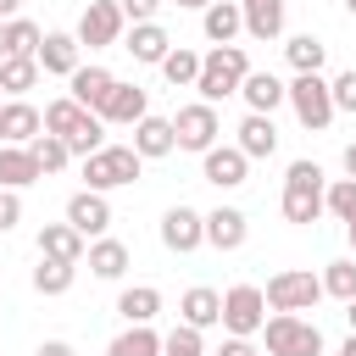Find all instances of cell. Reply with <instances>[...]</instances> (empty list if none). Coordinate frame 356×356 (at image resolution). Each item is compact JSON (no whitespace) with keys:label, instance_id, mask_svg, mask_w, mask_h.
<instances>
[{"label":"cell","instance_id":"cell-46","mask_svg":"<svg viewBox=\"0 0 356 356\" xmlns=\"http://www.w3.org/2000/svg\"><path fill=\"white\" fill-rule=\"evenodd\" d=\"M339 161H345V178H356V139L345 145V156H339Z\"/></svg>","mask_w":356,"mask_h":356},{"label":"cell","instance_id":"cell-16","mask_svg":"<svg viewBox=\"0 0 356 356\" xmlns=\"http://www.w3.org/2000/svg\"><path fill=\"white\" fill-rule=\"evenodd\" d=\"M100 122H122V128H134L139 117H150V95L139 89V83H111V95H106V106L95 111Z\"/></svg>","mask_w":356,"mask_h":356},{"label":"cell","instance_id":"cell-36","mask_svg":"<svg viewBox=\"0 0 356 356\" xmlns=\"http://www.w3.org/2000/svg\"><path fill=\"white\" fill-rule=\"evenodd\" d=\"M39 39H44V28H39L33 17H11V22H6V56H33Z\"/></svg>","mask_w":356,"mask_h":356},{"label":"cell","instance_id":"cell-34","mask_svg":"<svg viewBox=\"0 0 356 356\" xmlns=\"http://www.w3.org/2000/svg\"><path fill=\"white\" fill-rule=\"evenodd\" d=\"M106 356H161V334L145 323V328H122L111 345H106Z\"/></svg>","mask_w":356,"mask_h":356},{"label":"cell","instance_id":"cell-48","mask_svg":"<svg viewBox=\"0 0 356 356\" xmlns=\"http://www.w3.org/2000/svg\"><path fill=\"white\" fill-rule=\"evenodd\" d=\"M167 6H178V11H206L211 0H167Z\"/></svg>","mask_w":356,"mask_h":356},{"label":"cell","instance_id":"cell-3","mask_svg":"<svg viewBox=\"0 0 356 356\" xmlns=\"http://www.w3.org/2000/svg\"><path fill=\"white\" fill-rule=\"evenodd\" d=\"M284 100H289V111H295V122L300 128H312V134H323L339 111H334V95H328V78L323 72H295L289 83H284Z\"/></svg>","mask_w":356,"mask_h":356},{"label":"cell","instance_id":"cell-8","mask_svg":"<svg viewBox=\"0 0 356 356\" xmlns=\"http://www.w3.org/2000/svg\"><path fill=\"white\" fill-rule=\"evenodd\" d=\"M122 33H128V22H122V6H117V0H89L83 17H78V28H72V39H78L83 50L122 44Z\"/></svg>","mask_w":356,"mask_h":356},{"label":"cell","instance_id":"cell-27","mask_svg":"<svg viewBox=\"0 0 356 356\" xmlns=\"http://www.w3.org/2000/svg\"><path fill=\"white\" fill-rule=\"evenodd\" d=\"M83 250H89V239L78 228H67V222H44L39 228V256H50V261H83Z\"/></svg>","mask_w":356,"mask_h":356},{"label":"cell","instance_id":"cell-37","mask_svg":"<svg viewBox=\"0 0 356 356\" xmlns=\"http://www.w3.org/2000/svg\"><path fill=\"white\" fill-rule=\"evenodd\" d=\"M28 150H33V161H39V172H44V178H50V172H61V167L72 161L67 139H56V134H39V139H33Z\"/></svg>","mask_w":356,"mask_h":356},{"label":"cell","instance_id":"cell-18","mask_svg":"<svg viewBox=\"0 0 356 356\" xmlns=\"http://www.w3.org/2000/svg\"><path fill=\"white\" fill-rule=\"evenodd\" d=\"M245 239H250V217H245L239 206L206 211V245H211V250H239Z\"/></svg>","mask_w":356,"mask_h":356},{"label":"cell","instance_id":"cell-1","mask_svg":"<svg viewBox=\"0 0 356 356\" xmlns=\"http://www.w3.org/2000/svg\"><path fill=\"white\" fill-rule=\"evenodd\" d=\"M323 189H328V178H323L317 161H306V156L289 161V172H284V195H278L284 222H295V228L317 222V217H323Z\"/></svg>","mask_w":356,"mask_h":356},{"label":"cell","instance_id":"cell-29","mask_svg":"<svg viewBox=\"0 0 356 356\" xmlns=\"http://www.w3.org/2000/svg\"><path fill=\"white\" fill-rule=\"evenodd\" d=\"M39 117H44V134H56V139H72V134H78V128H83L95 111H83L72 95H61V100H50Z\"/></svg>","mask_w":356,"mask_h":356},{"label":"cell","instance_id":"cell-25","mask_svg":"<svg viewBox=\"0 0 356 356\" xmlns=\"http://www.w3.org/2000/svg\"><path fill=\"white\" fill-rule=\"evenodd\" d=\"M156 312H161V289H156V284H128V289L117 295V317H122L128 328L156 323Z\"/></svg>","mask_w":356,"mask_h":356},{"label":"cell","instance_id":"cell-31","mask_svg":"<svg viewBox=\"0 0 356 356\" xmlns=\"http://www.w3.org/2000/svg\"><path fill=\"white\" fill-rule=\"evenodd\" d=\"M161 78H167L172 89H195V78H200V50L172 44V50L161 56Z\"/></svg>","mask_w":356,"mask_h":356},{"label":"cell","instance_id":"cell-49","mask_svg":"<svg viewBox=\"0 0 356 356\" xmlns=\"http://www.w3.org/2000/svg\"><path fill=\"white\" fill-rule=\"evenodd\" d=\"M345 323H350V334H356V300H345Z\"/></svg>","mask_w":356,"mask_h":356},{"label":"cell","instance_id":"cell-17","mask_svg":"<svg viewBox=\"0 0 356 356\" xmlns=\"http://www.w3.org/2000/svg\"><path fill=\"white\" fill-rule=\"evenodd\" d=\"M234 134H239V139H234V150H239L245 161H267V156L278 150V128H273V117H256V111H245Z\"/></svg>","mask_w":356,"mask_h":356},{"label":"cell","instance_id":"cell-10","mask_svg":"<svg viewBox=\"0 0 356 356\" xmlns=\"http://www.w3.org/2000/svg\"><path fill=\"white\" fill-rule=\"evenodd\" d=\"M161 245L172 250V256H189V250H200L206 245V211H195V206H167L161 211Z\"/></svg>","mask_w":356,"mask_h":356},{"label":"cell","instance_id":"cell-12","mask_svg":"<svg viewBox=\"0 0 356 356\" xmlns=\"http://www.w3.org/2000/svg\"><path fill=\"white\" fill-rule=\"evenodd\" d=\"M61 222H67V228H78L83 239H100V234L111 228V200H106V195H95V189H78V195L67 200Z\"/></svg>","mask_w":356,"mask_h":356},{"label":"cell","instance_id":"cell-52","mask_svg":"<svg viewBox=\"0 0 356 356\" xmlns=\"http://www.w3.org/2000/svg\"><path fill=\"white\" fill-rule=\"evenodd\" d=\"M0 61H6V22H0Z\"/></svg>","mask_w":356,"mask_h":356},{"label":"cell","instance_id":"cell-35","mask_svg":"<svg viewBox=\"0 0 356 356\" xmlns=\"http://www.w3.org/2000/svg\"><path fill=\"white\" fill-rule=\"evenodd\" d=\"M317 278H323V295H334V300H356V256L328 261Z\"/></svg>","mask_w":356,"mask_h":356},{"label":"cell","instance_id":"cell-32","mask_svg":"<svg viewBox=\"0 0 356 356\" xmlns=\"http://www.w3.org/2000/svg\"><path fill=\"white\" fill-rule=\"evenodd\" d=\"M323 56H328V44H323L317 33H295V39L284 44V61H289L295 72H323Z\"/></svg>","mask_w":356,"mask_h":356},{"label":"cell","instance_id":"cell-22","mask_svg":"<svg viewBox=\"0 0 356 356\" xmlns=\"http://www.w3.org/2000/svg\"><path fill=\"white\" fill-rule=\"evenodd\" d=\"M239 100H245V111H256V117H273L278 106H284V78H273V72H245V83H239Z\"/></svg>","mask_w":356,"mask_h":356},{"label":"cell","instance_id":"cell-13","mask_svg":"<svg viewBox=\"0 0 356 356\" xmlns=\"http://www.w3.org/2000/svg\"><path fill=\"white\" fill-rule=\"evenodd\" d=\"M245 172H250V161H245L234 145H211V150L200 156V178H206L211 189H239Z\"/></svg>","mask_w":356,"mask_h":356},{"label":"cell","instance_id":"cell-7","mask_svg":"<svg viewBox=\"0 0 356 356\" xmlns=\"http://www.w3.org/2000/svg\"><path fill=\"white\" fill-rule=\"evenodd\" d=\"M217 134H222V117H217V106H206V100H189V106H178V117H172V145H178V150H195V156H206V150L217 145Z\"/></svg>","mask_w":356,"mask_h":356},{"label":"cell","instance_id":"cell-42","mask_svg":"<svg viewBox=\"0 0 356 356\" xmlns=\"http://www.w3.org/2000/svg\"><path fill=\"white\" fill-rule=\"evenodd\" d=\"M122 6V22L134 28V22H156V11L167 6V0H117Z\"/></svg>","mask_w":356,"mask_h":356},{"label":"cell","instance_id":"cell-39","mask_svg":"<svg viewBox=\"0 0 356 356\" xmlns=\"http://www.w3.org/2000/svg\"><path fill=\"white\" fill-rule=\"evenodd\" d=\"M323 211H334L339 222H356V178H334L323 189Z\"/></svg>","mask_w":356,"mask_h":356},{"label":"cell","instance_id":"cell-2","mask_svg":"<svg viewBox=\"0 0 356 356\" xmlns=\"http://www.w3.org/2000/svg\"><path fill=\"white\" fill-rule=\"evenodd\" d=\"M245 72H250V56H245V44H211V50L200 56V78H195V95H200L206 106H217V100L239 95Z\"/></svg>","mask_w":356,"mask_h":356},{"label":"cell","instance_id":"cell-30","mask_svg":"<svg viewBox=\"0 0 356 356\" xmlns=\"http://www.w3.org/2000/svg\"><path fill=\"white\" fill-rule=\"evenodd\" d=\"M33 83H39V61H33V56H6V61H0V95L28 100Z\"/></svg>","mask_w":356,"mask_h":356},{"label":"cell","instance_id":"cell-47","mask_svg":"<svg viewBox=\"0 0 356 356\" xmlns=\"http://www.w3.org/2000/svg\"><path fill=\"white\" fill-rule=\"evenodd\" d=\"M11 17H22V0H0V22H11Z\"/></svg>","mask_w":356,"mask_h":356},{"label":"cell","instance_id":"cell-28","mask_svg":"<svg viewBox=\"0 0 356 356\" xmlns=\"http://www.w3.org/2000/svg\"><path fill=\"white\" fill-rule=\"evenodd\" d=\"M239 17H245V33L261 44L284 33V0H239Z\"/></svg>","mask_w":356,"mask_h":356},{"label":"cell","instance_id":"cell-41","mask_svg":"<svg viewBox=\"0 0 356 356\" xmlns=\"http://www.w3.org/2000/svg\"><path fill=\"white\" fill-rule=\"evenodd\" d=\"M328 95H334V111H356V67H345L339 78H328Z\"/></svg>","mask_w":356,"mask_h":356},{"label":"cell","instance_id":"cell-33","mask_svg":"<svg viewBox=\"0 0 356 356\" xmlns=\"http://www.w3.org/2000/svg\"><path fill=\"white\" fill-rule=\"evenodd\" d=\"M72 278H78V261H50V256H39V267H33V289H39V295H67Z\"/></svg>","mask_w":356,"mask_h":356},{"label":"cell","instance_id":"cell-15","mask_svg":"<svg viewBox=\"0 0 356 356\" xmlns=\"http://www.w3.org/2000/svg\"><path fill=\"white\" fill-rule=\"evenodd\" d=\"M122 50H128L139 67H161V56L172 50V33H167L161 22H134V28L122 33Z\"/></svg>","mask_w":356,"mask_h":356},{"label":"cell","instance_id":"cell-14","mask_svg":"<svg viewBox=\"0 0 356 356\" xmlns=\"http://www.w3.org/2000/svg\"><path fill=\"white\" fill-rule=\"evenodd\" d=\"M44 134V117L33 100H6L0 106V145H33Z\"/></svg>","mask_w":356,"mask_h":356},{"label":"cell","instance_id":"cell-24","mask_svg":"<svg viewBox=\"0 0 356 356\" xmlns=\"http://www.w3.org/2000/svg\"><path fill=\"white\" fill-rule=\"evenodd\" d=\"M83 261H89V273H95V278L117 284V278L128 273V245H122V239H111V234H100V239H89Z\"/></svg>","mask_w":356,"mask_h":356},{"label":"cell","instance_id":"cell-5","mask_svg":"<svg viewBox=\"0 0 356 356\" xmlns=\"http://www.w3.org/2000/svg\"><path fill=\"white\" fill-rule=\"evenodd\" d=\"M261 334H267V356H323V328L300 312H273Z\"/></svg>","mask_w":356,"mask_h":356},{"label":"cell","instance_id":"cell-38","mask_svg":"<svg viewBox=\"0 0 356 356\" xmlns=\"http://www.w3.org/2000/svg\"><path fill=\"white\" fill-rule=\"evenodd\" d=\"M161 356H206V334L189 328V323L167 328V334H161Z\"/></svg>","mask_w":356,"mask_h":356},{"label":"cell","instance_id":"cell-4","mask_svg":"<svg viewBox=\"0 0 356 356\" xmlns=\"http://www.w3.org/2000/svg\"><path fill=\"white\" fill-rule=\"evenodd\" d=\"M139 172H145V161L134 156V145H100L95 156H83V189H95V195L128 189Z\"/></svg>","mask_w":356,"mask_h":356},{"label":"cell","instance_id":"cell-40","mask_svg":"<svg viewBox=\"0 0 356 356\" xmlns=\"http://www.w3.org/2000/svg\"><path fill=\"white\" fill-rule=\"evenodd\" d=\"M100 145H106V122H100V117H89V122L67 139V150H72V156H95Z\"/></svg>","mask_w":356,"mask_h":356},{"label":"cell","instance_id":"cell-45","mask_svg":"<svg viewBox=\"0 0 356 356\" xmlns=\"http://www.w3.org/2000/svg\"><path fill=\"white\" fill-rule=\"evenodd\" d=\"M33 356H78V350H72V345H67V339H44V345H39V350H33Z\"/></svg>","mask_w":356,"mask_h":356},{"label":"cell","instance_id":"cell-23","mask_svg":"<svg viewBox=\"0 0 356 356\" xmlns=\"http://www.w3.org/2000/svg\"><path fill=\"white\" fill-rule=\"evenodd\" d=\"M172 150H178L172 145V117H139L134 122V156L139 161H161Z\"/></svg>","mask_w":356,"mask_h":356},{"label":"cell","instance_id":"cell-9","mask_svg":"<svg viewBox=\"0 0 356 356\" xmlns=\"http://www.w3.org/2000/svg\"><path fill=\"white\" fill-rule=\"evenodd\" d=\"M261 323H267L261 289H256V284H234V289L222 295V328H228L234 339H250V334H261Z\"/></svg>","mask_w":356,"mask_h":356},{"label":"cell","instance_id":"cell-20","mask_svg":"<svg viewBox=\"0 0 356 356\" xmlns=\"http://www.w3.org/2000/svg\"><path fill=\"white\" fill-rule=\"evenodd\" d=\"M178 323H189V328H217L222 323V295L217 289H206V284H195V289H184L178 295Z\"/></svg>","mask_w":356,"mask_h":356},{"label":"cell","instance_id":"cell-43","mask_svg":"<svg viewBox=\"0 0 356 356\" xmlns=\"http://www.w3.org/2000/svg\"><path fill=\"white\" fill-rule=\"evenodd\" d=\"M22 222V195L17 189H0V234H11Z\"/></svg>","mask_w":356,"mask_h":356},{"label":"cell","instance_id":"cell-6","mask_svg":"<svg viewBox=\"0 0 356 356\" xmlns=\"http://www.w3.org/2000/svg\"><path fill=\"white\" fill-rule=\"evenodd\" d=\"M261 300H267L273 312H312V306L323 300V278H317L312 267H284V273L267 278Z\"/></svg>","mask_w":356,"mask_h":356},{"label":"cell","instance_id":"cell-11","mask_svg":"<svg viewBox=\"0 0 356 356\" xmlns=\"http://www.w3.org/2000/svg\"><path fill=\"white\" fill-rule=\"evenodd\" d=\"M33 61H39V72H44V78H72V72L83 67V44H78L72 33H61V28H50V33L39 39V50H33Z\"/></svg>","mask_w":356,"mask_h":356},{"label":"cell","instance_id":"cell-21","mask_svg":"<svg viewBox=\"0 0 356 356\" xmlns=\"http://www.w3.org/2000/svg\"><path fill=\"white\" fill-rule=\"evenodd\" d=\"M200 33H206V44H234V39L245 33L239 0H211V6L200 11Z\"/></svg>","mask_w":356,"mask_h":356},{"label":"cell","instance_id":"cell-44","mask_svg":"<svg viewBox=\"0 0 356 356\" xmlns=\"http://www.w3.org/2000/svg\"><path fill=\"white\" fill-rule=\"evenodd\" d=\"M217 356H256V345H250V339H234V334H228V339L217 345Z\"/></svg>","mask_w":356,"mask_h":356},{"label":"cell","instance_id":"cell-51","mask_svg":"<svg viewBox=\"0 0 356 356\" xmlns=\"http://www.w3.org/2000/svg\"><path fill=\"white\" fill-rule=\"evenodd\" d=\"M345 239H350V250H356V222H345Z\"/></svg>","mask_w":356,"mask_h":356},{"label":"cell","instance_id":"cell-26","mask_svg":"<svg viewBox=\"0 0 356 356\" xmlns=\"http://www.w3.org/2000/svg\"><path fill=\"white\" fill-rule=\"evenodd\" d=\"M44 172H39V161H33V150L28 145H0V189H28V184H39Z\"/></svg>","mask_w":356,"mask_h":356},{"label":"cell","instance_id":"cell-50","mask_svg":"<svg viewBox=\"0 0 356 356\" xmlns=\"http://www.w3.org/2000/svg\"><path fill=\"white\" fill-rule=\"evenodd\" d=\"M339 356H356V334H350V339H345V345H339Z\"/></svg>","mask_w":356,"mask_h":356},{"label":"cell","instance_id":"cell-19","mask_svg":"<svg viewBox=\"0 0 356 356\" xmlns=\"http://www.w3.org/2000/svg\"><path fill=\"white\" fill-rule=\"evenodd\" d=\"M111 83H117V78H111L100 61H83V67L67 78V95H72L83 111H100V106H106V95H111Z\"/></svg>","mask_w":356,"mask_h":356},{"label":"cell","instance_id":"cell-53","mask_svg":"<svg viewBox=\"0 0 356 356\" xmlns=\"http://www.w3.org/2000/svg\"><path fill=\"white\" fill-rule=\"evenodd\" d=\"M345 11H350V17H356V0H345Z\"/></svg>","mask_w":356,"mask_h":356}]
</instances>
